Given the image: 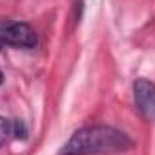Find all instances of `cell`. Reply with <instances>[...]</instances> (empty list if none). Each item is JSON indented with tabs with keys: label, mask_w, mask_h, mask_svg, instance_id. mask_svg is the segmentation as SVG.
<instances>
[{
	"label": "cell",
	"mask_w": 155,
	"mask_h": 155,
	"mask_svg": "<svg viewBox=\"0 0 155 155\" xmlns=\"http://www.w3.org/2000/svg\"><path fill=\"white\" fill-rule=\"evenodd\" d=\"M134 141L121 130L112 126H85L76 130L65 143L60 155H114L126 152Z\"/></svg>",
	"instance_id": "obj_1"
},
{
	"label": "cell",
	"mask_w": 155,
	"mask_h": 155,
	"mask_svg": "<svg viewBox=\"0 0 155 155\" xmlns=\"http://www.w3.org/2000/svg\"><path fill=\"white\" fill-rule=\"evenodd\" d=\"M0 36L4 40V43L13 45V47H20V49H33L38 43L36 31L25 22H11V24H7Z\"/></svg>",
	"instance_id": "obj_2"
},
{
	"label": "cell",
	"mask_w": 155,
	"mask_h": 155,
	"mask_svg": "<svg viewBox=\"0 0 155 155\" xmlns=\"http://www.w3.org/2000/svg\"><path fill=\"white\" fill-rule=\"evenodd\" d=\"M134 99L139 112L146 119L155 121V85L150 79L139 78L134 83Z\"/></svg>",
	"instance_id": "obj_3"
},
{
	"label": "cell",
	"mask_w": 155,
	"mask_h": 155,
	"mask_svg": "<svg viewBox=\"0 0 155 155\" xmlns=\"http://www.w3.org/2000/svg\"><path fill=\"white\" fill-rule=\"evenodd\" d=\"M11 137L15 139H25L27 137V126L22 119H7L0 116V146L7 143Z\"/></svg>",
	"instance_id": "obj_4"
},
{
	"label": "cell",
	"mask_w": 155,
	"mask_h": 155,
	"mask_svg": "<svg viewBox=\"0 0 155 155\" xmlns=\"http://www.w3.org/2000/svg\"><path fill=\"white\" fill-rule=\"evenodd\" d=\"M2 47H4V40H2V36H0V51H2Z\"/></svg>",
	"instance_id": "obj_5"
},
{
	"label": "cell",
	"mask_w": 155,
	"mask_h": 155,
	"mask_svg": "<svg viewBox=\"0 0 155 155\" xmlns=\"http://www.w3.org/2000/svg\"><path fill=\"white\" fill-rule=\"evenodd\" d=\"M2 83H4V74L0 72V85H2Z\"/></svg>",
	"instance_id": "obj_6"
}]
</instances>
